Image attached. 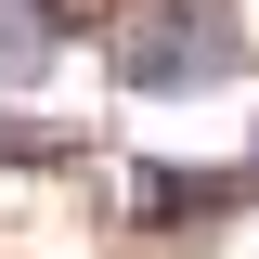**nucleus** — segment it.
Wrapping results in <instances>:
<instances>
[{"label":"nucleus","instance_id":"nucleus-1","mask_svg":"<svg viewBox=\"0 0 259 259\" xmlns=\"http://www.w3.org/2000/svg\"><path fill=\"white\" fill-rule=\"evenodd\" d=\"M104 65H117L130 91H221L246 78V13L233 0H117L104 13Z\"/></svg>","mask_w":259,"mask_h":259},{"label":"nucleus","instance_id":"nucleus-2","mask_svg":"<svg viewBox=\"0 0 259 259\" xmlns=\"http://www.w3.org/2000/svg\"><path fill=\"white\" fill-rule=\"evenodd\" d=\"M65 52V0H0V91H26Z\"/></svg>","mask_w":259,"mask_h":259}]
</instances>
